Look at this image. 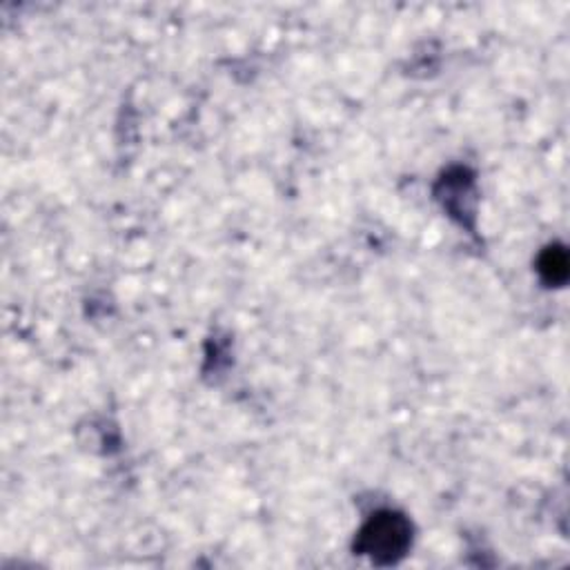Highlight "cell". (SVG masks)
I'll list each match as a JSON object with an SVG mask.
<instances>
[{"label":"cell","mask_w":570,"mask_h":570,"mask_svg":"<svg viewBox=\"0 0 570 570\" xmlns=\"http://www.w3.org/2000/svg\"><path fill=\"white\" fill-rule=\"evenodd\" d=\"M412 541L410 521L392 510L372 514L356 534L354 550L367 554L376 563H392L401 559Z\"/></svg>","instance_id":"6da1fadb"},{"label":"cell","mask_w":570,"mask_h":570,"mask_svg":"<svg viewBox=\"0 0 570 570\" xmlns=\"http://www.w3.org/2000/svg\"><path fill=\"white\" fill-rule=\"evenodd\" d=\"M537 272L548 285H563L568 278V254L561 245H550L537 261Z\"/></svg>","instance_id":"7a4b0ae2"}]
</instances>
